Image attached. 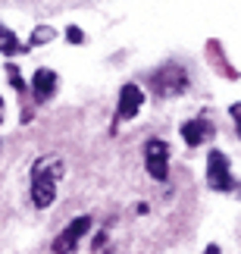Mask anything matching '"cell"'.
Instances as JSON below:
<instances>
[{
	"mask_svg": "<svg viewBox=\"0 0 241 254\" xmlns=\"http://www.w3.org/2000/svg\"><path fill=\"white\" fill-rule=\"evenodd\" d=\"M144 167L157 182H166L169 176V144L163 138H150L144 144Z\"/></svg>",
	"mask_w": 241,
	"mask_h": 254,
	"instance_id": "6da1fadb",
	"label": "cell"
},
{
	"mask_svg": "<svg viewBox=\"0 0 241 254\" xmlns=\"http://www.w3.org/2000/svg\"><path fill=\"white\" fill-rule=\"evenodd\" d=\"M207 185L210 189H216V191H232V170H229V160H226V154L223 151H210V157H207Z\"/></svg>",
	"mask_w": 241,
	"mask_h": 254,
	"instance_id": "7a4b0ae2",
	"label": "cell"
},
{
	"mask_svg": "<svg viewBox=\"0 0 241 254\" xmlns=\"http://www.w3.org/2000/svg\"><path fill=\"white\" fill-rule=\"evenodd\" d=\"M88 229H91V217H75L69 226H66L60 236H56V242H53V254H72L75 245H79V239H82Z\"/></svg>",
	"mask_w": 241,
	"mask_h": 254,
	"instance_id": "3957f363",
	"label": "cell"
},
{
	"mask_svg": "<svg viewBox=\"0 0 241 254\" xmlns=\"http://www.w3.org/2000/svg\"><path fill=\"white\" fill-rule=\"evenodd\" d=\"M185 85H188V79H185V72H182L179 66H166V69H160L153 75V88H157V94H163V97L185 91Z\"/></svg>",
	"mask_w": 241,
	"mask_h": 254,
	"instance_id": "277c9868",
	"label": "cell"
},
{
	"mask_svg": "<svg viewBox=\"0 0 241 254\" xmlns=\"http://www.w3.org/2000/svg\"><path fill=\"white\" fill-rule=\"evenodd\" d=\"M141 104H144V91L138 85H122V91H119V107H116V116L119 120H132L135 113L141 110Z\"/></svg>",
	"mask_w": 241,
	"mask_h": 254,
	"instance_id": "5b68a950",
	"label": "cell"
},
{
	"mask_svg": "<svg viewBox=\"0 0 241 254\" xmlns=\"http://www.w3.org/2000/svg\"><path fill=\"white\" fill-rule=\"evenodd\" d=\"M56 198V179H47V176H35L32 179V201L35 207H50Z\"/></svg>",
	"mask_w": 241,
	"mask_h": 254,
	"instance_id": "8992f818",
	"label": "cell"
},
{
	"mask_svg": "<svg viewBox=\"0 0 241 254\" xmlns=\"http://www.w3.org/2000/svg\"><path fill=\"white\" fill-rule=\"evenodd\" d=\"M210 135H213V126H210L207 120H188V123H182V138H185L188 148L204 144Z\"/></svg>",
	"mask_w": 241,
	"mask_h": 254,
	"instance_id": "52a82bcc",
	"label": "cell"
},
{
	"mask_svg": "<svg viewBox=\"0 0 241 254\" xmlns=\"http://www.w3.org/2000/svg\"><path fill=\"white\" fill-rule=\"evenodd\" d=\"M56 82H60V79H56V72L53 69H38L35 75H32V91H35V97H38V101H50V94L56 91Z\"/></svg>",
	"mask_w": 241,
	"mask_h": 254,
	"instance_id": "ba28073f",
	"label": "cell"
},
{
	"mask_svg": "<svg viewBox=\"0 0 241 254\" xmlns=\"http://www.w3.org/2000/svg\"><path fill=\"white\" fill-rule=\"evenodd\" d=\"M56 38V32L50 25H38L35 32H32V38H28V47H38V44H47V41H53Z\"/></svg>",
	"mask_w": 241,
	"mask_h": 254,
	"instance_id": "9c48e42d",
	"label": "cell"
},
{
	"mask_svg": "<svg viewBox=\"0 0 241 254\" xmlns=\"http://www.w3.org/2000/svg\"><path fill=\"white\" fill-rule=\"evenodd\" d=\"M16 51H19V41H16V35L9 32V28H3V25H0V54H9V57H13Z\"/></svg>",
	"mask_w": 241,
	"mask_h": 254,
	"instance_id": "30bf717a",
	"label": "cell"
},
{
	"mask_svg": "<svg viewBox=\"0 0 241 254\" xmlns=\"http://www.w3.org/2000/svg\"><path fill=\"white\" fill-rule=\"evenodd\" d=\"M66 38H69L72 44H82L85 41V32H82L79 25H69V28H66Z\"/></svg>",
	"mask_w": 241,
	"mask_h": 254,
	"instance_id": "8fae6325",
	"label": "cell"
},
{
	"mask_svg": "<svg viewBox=\"0 0 241 254\" xmlns=\"http://www.w3.org/2000/svg\"><path fill=\"white\" fill-rule=\"evenodd\" d=\"M229 113H232V120H235V126H238V135H241V101L229 107Z\"/></svg>",
	"mask_w": 241,
	"mask_h": 254,
	"instance_id": "7c38bea8",
	"label": "cell"
},
{
	"mask_svg": "<svg viewBox=\"0 0 241 254\" xmlns=\"http://www.w3.org/2000/svg\"><path fill=\"white\" fill-rule=\"evenodd\" d=\"M204 254H223V251H219V245H207V248H204Z\"/></svg>",
	"mask_w": 241,
	"mask_h": 254,
	"instance_id": "4fadbf2b",
	"label": "cell"
}]
</instances>
